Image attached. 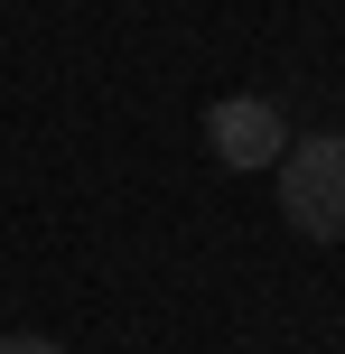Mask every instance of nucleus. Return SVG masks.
<instances>
[{
  "label": "nucleus",
  "mask_w": 345,
  "mask_h": 354,
  "mask_svg": "<svg viewBox=\"0 0 345 354\" xmlns=\"http://www.w3.org/2000/svg\"><path fill=\"white\" fill-rule=\"evenodd\" d=\"M280 214L308 243H345V140L336 131H308L280 149Z\"/></svg>",
  "instance_id": "f257e3e1"
},
{
  "label": "nucleus",
  "mask_w": 345,
  "mask_h": 354,
  "mask_svg": "<svg viewBox=\"0 0 345 354\" xmlns=\"http://www.w3.org/2000/svg\"><path fill=\"white\" fill-rule=\"evenodd\" d=\"M205 149H215L224 168H280L290 122H280V103H261V93H224V103L205 112Z\"/></svg>",
  "instance_id": "f03ea898"
},
{
  "label": "nucleus",
  "mask_w": 345,
  "mask_h": 354,
  "mask_svg": "<svg viewBox=\"0 0 345 354\" xmlns=\"http://www.w3.org/2000/svg\"><path fill=\"white\" fill-rule=\"evenodd\" d=\"M0 354H66V345H47V336H0Z\"/></svg>",
  "instance_id": "7ed1b4c3"
}]
</instances>
